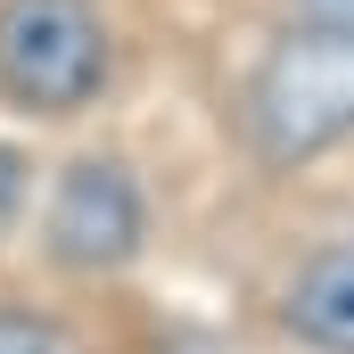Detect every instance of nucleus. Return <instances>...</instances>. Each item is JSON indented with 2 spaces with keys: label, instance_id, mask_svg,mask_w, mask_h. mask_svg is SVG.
<instances>
[{
  "label": "nucleus",
  "instance_id": "1",
  "mask_svg": "<svg viewBox=\"0 0 354 354\" xmlns=\"http://www.w3.org/2000/svg\"><path fill=\"white\" fill-rule=\"evenodd\" d=\"M231 149L256 174L288 181L354 149V33L330 25H280L264 17V41L223 91Z\"/></svg>",
  "mask_w": 354,
  "mask_h": 354
},
{
  "label": "nucleus",
  "instance_id": "2",
  "mask_svg": "<svg viewBox=\"0 0 354 354\" xmlns=\"http://www.w3.org/2000/svg\"><path fill=\"white\" fill-rule=\"evenodd\" d=\"M124 83V33L107 0H0V115L75 124Z\"/></svg>",
  "mask_w": 354,
  "mask_h": 354
},
{
  "label": "nucleus",
  "instance_id": "3",
  "mask_svg": "<svg viewBox=\"0 0 354 354\" xmlns=\"http://www.w3.org/2000/svg\"><path fill=\"white\" fill-rule=\"evenodd\" d=\"M149 239H157V198H149V174L124 149H75L41 181L33 248H41V264L58 280L107 288L149 256Z\"/></svg>",
  "mask_w": 354,
  "mask_h": 354
},
{
  "label": "nucleus",
  "instance_id": "4",
  "mask_svg": "<svg viewBox=\"0 0 354 354\" xmlns=\"http://www.w3.org/2000/svg\"><path fill=\"white\" fill-rule=\"evenodd\" d=\"M264 305L288 354H354V223L305 239L280 264Z\"/></svg>",
  "mask_w": 354,
  "mask_h": 354
},
{
  "label": "nucleus",
  "instance_id": "5",
  "mask_svg": "<svg viewBox=\"0 0 354 354\" xmlns=\"http://www.w3.org/2000/svg\"><path fill=\"white\" fill-rule=\"evenodd\" d=\"M0 354H99V346L75 313L33 305V297H0Z\"/></svg>",
  "mask_w": 354,
  "mask_h": 354
},
{
  "label": "nucleus",
  "instance_id": "6",
  "mask_svg": "<svg viewBox=\"0 0 354 354\" xmlns=\"http://www.w3.org/2000/svg\"><path fill=\"white\" fill-rule=\"evenodd\" d=\"M25 206H33V157L17 140H0V239H17Z\"/></svg>",
  "mask_w": 354,
  "mask_h": 354
},
{
  "label": "nucleus",
  "instance_id": "7",
  "mask_svg": "<svg viewBox=\"0 0 354 354\" xmlns=\"http://www.w3.org/2000/svg\"><path fill=\"white\" fill-rule=\"evenodd\" d=\"M264 17H280V25H330V33H354V0H264Z\"/></svg>",
  "mask_w": 354,
  "mask_h": 354
}]
</instances>
